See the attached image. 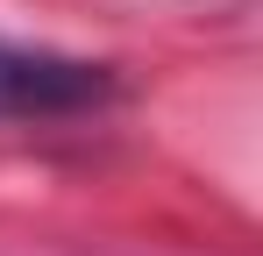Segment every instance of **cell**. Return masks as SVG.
I'll return each mask as SVG.
<instances>
[{
	"mask_svg": "<svg viewBox=\"0 0 263 256\" xmlns=\"http://www.w3.org/2000/svg\"><path fill=\"white\" fill-rule=\"evenodd\" d=\"M114 100V71L64 57V50H29L0 43V121H43V114H86Z\"/></svg>",
	"mask_w": 263,
	"mask_h": 256,
	"instance_id": "obj_1",
	"label": "cell"
}]
</instances>
